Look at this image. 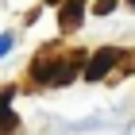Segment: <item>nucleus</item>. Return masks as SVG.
Returning a JSON list of instances; mask_svg holds the SVG:
<instances>
[{
    "label": "nucleus",
    "instance_id": "obj_1",
    "mask_svg": "<svg viewBox=\"0 0 135 135\" xmlns=\"http://www.w3.org/2000/svg\"><path fill=\"white\" fill-rule=\"evenodd\" d=\"M112 62H116V50H97L93 62H89V70H85V81H100L104 73L112 70Z\"/></svg>",
    "mask_w": 135,
    "mask_h": 135
},
{
    "label": "nucleus",
    "instance_id": "obj_2",
    "mask_svg": "<svg viewBox=\"0 0 135 135\" xmlns=\"http://www.w3.org/2000/svg\"><path fill=\"white\" fill-rule=\"evenodd\" d=\"M81 23V0H70L62 8V27H77Z\"/></svg>",
    "mask_w": 135,
    "mask_h": 135
},
{
    "label": "nucleus",
    "instance_id": "obj_3",
    "mask_svg": "<svg viewBox=\"0 0 135 135\" xmlns=\"http://www.w3.org/2000/svg\"><path fill=\"white\" fill-rule=\"evenodd\" d=\"M116 8V0H97V12H100V16H104V12H112Z\"/></svg>",
    "mask_w": 135,
    "mask_h": 135
},
{
    "label": "nucleus",
    "instance_id": "obj_4",
    "mask_svg": "<svg viewBox=\"0 0 135 135\" xmlns=\"http://www.w3.org/2000/svg\"><path fill=\"white\" fill-rule=\"evenodd\" d=\"M131 4H135V0H131Z\"/></svg>",
    "mask_w": 135,
    "mask_h": 135
}]
</instances>
